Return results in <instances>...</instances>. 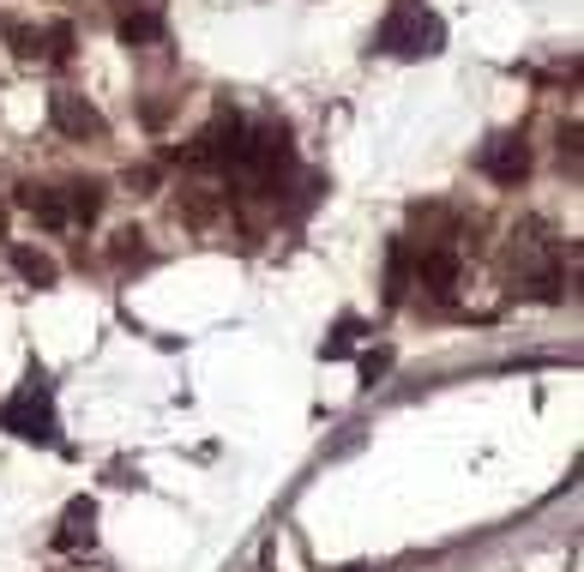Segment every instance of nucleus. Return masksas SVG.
Listing matches in <instances>:
<instances>
[{"label":"nucleus","mask_w":584,"mask_h":572,"mask_svg":"<svg viewBox=\"0 0 584 572\" xmlns=\"http://www.w3.org/2000/svg\"><path fill=\"white\" fill-rule=\"evenodd\" d=\"M482 170H488V182L519 187L524 175H531V151H524V139H494L488 151H482Z\"/></svg>","instance_id":"5"},{"label":"nucleus","mask_w":584,"mask_h":572,"mask_svg":"<svg viewBox=\"0 0 584 572\" xmlns=\"http://www.w3.org/2000/svg\"><path fill=\"white\" fill-rule=\"evenodd\" d=\"M13 272L25 277V284H37V289H54V277H61L49 253H30V248H13Z\"/></svg>","instance_id":"9"},{"label":"nucleus","mask_w":584,"mask_h":572,"mask_svg":"<svg viewBox=\"0 0 584 572\" xmlns=\"http://www.w3.org/2000/svg\"><path fill=\"white\" fill-rule=\"evenodd\" d=\"M440 42H446V25L434 13H422V7H392L374 49L380 54H440Z\"/></svg>","instance_id":"2"},{"label":"nucleus","mask_w":584,"mask_h":572,"mask_svg":"<svg viewBox=\"0 0 584 572\" xmlns=\"http://www.w3.org/2000/svg\"><path fill=\"white\" fill-rule=\"evenodd\" d=\"M386 368H392V350H368L362 356V380L374 386V380H386Z\"/></svg>","instance_id":"15"},{"label":"nucleus","mask_w":584,"mask_h":572,"mask_svg":"<svg viewBox=\"0 0 584 572\" xmlns=\"http://www.w3.org/2000/svg\"><path fill=\"white\" fill-rule=\"evenodd\" d=\"M18 206H25L42 229H66V223H73V211H66V199L54 194V187H18Z\"/></svg>","instance_id":"6"},{"label":"nucleus","mask_w":584,"mask_h":572,"mask_svg":"<svg viewBox=\"0 0 584 572\" xmlns=\"http://www.w3.org/2000/svg\"><path fill=\"white\" fill-rule=\"evenodd\" d=\"M560 163L579 170V127H560Z\"/></svg>","instance_id":"17"},{"label":"nucleus","mask_w":584,"mask_h":572,"mask_svg":"<svg viewBox=\"0 0 584 572\" xmlns=\"http://www.w3.org/2000/svg\"><path fill=\"white\" fill-rule=\"evenodd\" d=\"M356 332H362V320H350V313H344V320L332 325V338L320 344V356H325V362H338V356H350V350H356Z\"/></svg>","instance_id":"12"},{"label":"nucleus","mask_w":584,"mask_h":572,"mask_svg":"<svg viewBox=\"0 0 584 572\" xmlns=\"http://www.w3.org/2000/svg\"><path fill=\"white\" fill-rule=\"evenodd\" d=\"M0 428L18 434L30 446H61V422H54V398H49V380L30 374L13 398L0 403Z\"/></svg>","instance_id":"1"},{"label":"nucleus","mask_w":584,"mask_h":572,"mask_svg":"<svg viewBox=\"0 0 584 572\" xmlns=\"http://www.w3.org/2000/svg\"><path fill=\"white\" fill-rule=\"evenodd\" d=\"M42 54H49V61H73V25H49L42 30Z\"/></svg>","instance_id":"14"},{"label":"nucleus","mask_w":584,"mask_h":572,"mask_svg":"<svg viewBox=\"0 0 584 572\" xmlns=\"http://www.w3.org/2000/svg\"><path fill=\"white\" fill-rule=\"evenodd\" d=\"M49 121H54V133H66V139H103V133H109V121L97 115L85 97H73V91L49 97Z\"/></svg>","instance_id":"3"},{"label":"nucleus","mask_w":584,"mask_h":572,"mask_svg":"<svg viewBox=\"0 0 584 572\" xmlns=\"http://www.w3.org/2000/svg\"><path fill=\"white\" fill-rule=\"evenodd\" d=\"M97 543V500H66V512H61V524H54V548L61 555H78V548H91Z\"/></svg>","instance_id":"4"},{"label":"nucleus","mask_w":584,"mask_h":572,"mask_svg":"<svg viewBox=\"0 0 584 572\" xmlns=\"http://www.w3.org/2000/svg\"><path fill=\"white\" fill-rule=\"evenodd\" d=\"M0 37L13 42V54H42V30L25 25V18H7V25H0Z\"/></svg>","instance_id":"13"},{"label":"nucleus","mask_w":584,"mask_h":572,"mask_svg":"<svg viewBox=\"0 0 584 572\" xmlns=\"http://www.w3.org/2000/svg\"><path fill=\"white\" fill-rule=\"evenodd\" d=\"M61 199H66V211H73V223H91L97 211H103V182H73Z\"/></svg>","instance_id":"10"},{"label":"nucleus","mask_w":584,"mask_h":572,"mask_svg":"<svg viewBox=\"0 0 584 572\" xmlns=\"http://www.w3.org/2000/svg\"><path fill=\"white\" fill-rule=\"evenodd\" d=\"M115 241H121V248H115L121 260H145V235H139V229H121Z\"/></svg>","instance_id":"16"},{"label":"nucleus","mask_w":584,"mask_h":572,"mask_svg":"<svg viewBox=\"0 0 584 572\" xmlns=\"http://www.w3.org/2000/svg\"><path fill=\"white\" fill-rule=\"evenodd\" d=\"M410 272H415L410 248H403V241H392V253H386V301H392V308L410 296Z\"/></svg>","instance_id":"8"},{"label":"nucleus","mask_w":584,"mask_h":572,"mask_svg":"<svg viewBox=\"0 0 584 572\" xmlns=\"http://www.w3.org/2000/svg\"><path fill=\"white\" fill-rule=\"evenodd\" d=\"M415 277H422V284H434V289H452L458 284V253L452 248L422 253V260H415Z\"/></svg>","instance_id":"7"},{"label":"nucleus","mask_w":584,"mask_h":572,"mask_svg":"<svg viewBox=\"0 0 584 572\" xmlns=\"http://www.w3.org/2000/svg\"><path fill=\"white\" fill-rule=\"evenodd\" d=\"M115 37L121 42H163V18H157V13H127L115 25Z\"/></svg>","instance_id":"11"}]
</instances>
